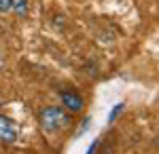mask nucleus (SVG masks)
Wrapping results in <instances>:
<instances>
[{"label": "nucleus", "instance_id": "obj_1", "mask_svg": "<svg viewBox=\"0 0 159 154\" xmlns=\"http://www.w3.org/2000/svg\"><path fill=\"white\" fill-rule=\"evenodd\" d=\"M38 120H40V127L47 131V133H55V131H61L68 127V116L61 108H55V106H47L40 110L38 114Z\"/></svg>", "mask_w": 159, "mask_h": 154}, {"label": "nucleus", "instance_id": "obj_2", "mask_svg": "<svg viewBox=\"0 0 159 154\" xmlns=\"http://www.w3.org/2000/svg\"><path fill=\"white\" fill-rule=\"evenodd\" d=\"M0 142L2 143L17 142V122L11 116H4V114H0Z\"/></svg>", "mask_w": 159, "mask_h": 154}, {"label": "nucleus", "instance_id": "obj_3", "mask_svg": "<svg viewBox=\"0 0 159 154\" xmlns=\"http://www.w3.org/2000/svg\"><path fill=\"white\" fill-rule=\"evenodd\" d=\"M61 104L68 112H81L83 110V99L72 91H64L61 93Z\"/></svg>", "mask_w": 159, "mask_h": 154}, {"label": "nucleus", "instance_id": "obj_4", "mask_svg": "<svg viewBox=\"0 0 159 154\" xmlns=\"http://www.w3.org/2000/svg\"><path fill=\"white\" fill-rule=\"evenodd\" d=\"M11 11H15L19 17L28 13V0H13L11 2Z\"/></svg>", "mask_w": 159, "mask_h": 154}, {"label": "nucleus", "instance_id": "obj_5", "mask_svg": "<svg viewBox=\"0 0 159 154\" xmlns=\"http://www.w3.org/2000/svg\"><path fill=\"white\" fill-rule=\"evenodd\" d=\"M123 108H125L123 104H117V106L110 110V114H108V122H115V120H117V116H119V114L123 112Z\"/></svg>", "mask_w": 159, "mask_h": 154}, {"label": "nucleus", "instance_id": "obj_6", "mask_svg": "<svg viewBox=\"0 0 159 154\" xmlns=\"http://www.w3.org/2000/svg\"><path fill=\"white\" fill-rule=\"evenodd\" d=\"M11 2L13 0H0V13H9L11 11Z\"/></svg>", "mask_w": 159, "mask_h": 154}, {"label": "nucleus", "instance_id": "obj_7", "mask_svg": "<svg viewBox=\"0 0 159 154\" xmlns=\"http://www.w3.org/2000/svg\"><path fill=\"white\" fill-rule=\"evenodd\" d=\"M89 125H91V118H89V116H85V118H83V122H81V129L76 131V135H81V133H83V131H85Z\"/></svg>", "mask_w": 159, "mask_h": 154}, {"label": "nucleus", "instance_id": "obj_8", "mask_svg": "<svg viewBox=\"0 0 159 154\" xmlns=\"http://www.w3.org/2000/svg\"><path fill=\"white\" fill-rule=\"evenodd\" d=\"M98 143H100V139H96V142L91 143V148H89V152H96V148H98Z\"/></svg>", "mask_w": 159, "mask_h": 154}]
</instances>
